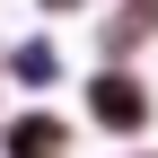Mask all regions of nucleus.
<instances>
[{
  "label": "nucleus",
  "mask_w": 158,
  "mask_h": 158,
  "mask_svg": "<svg viewBox=\"0 0 158 158\" xmlns=\"http://www.w3.org/2000/svg\"><path fill=\"white\" fill-rule=\"evenodd\" d=\"M158 44V0H106L97 9V62H141Z\"/></svg>",
  "instance_id": "3"
},
{
  "label": "nucleus",
  "mask_w": 158,
  "mask_h": 158,
  "mask_svg": "<svg viewBox=\"0 0 158 158\" xmlns=\"http://www.w3.org/2000/svg\"><path fill=\"white\" fill-rule=\"evenodd\" d=\"M114 158H158V149H149V141H132V149H114Z\"/></svg>",
  "instance_id": "6"
},
{
  "label": "nucleus",
  "mask_w": 158,
  "mask_h": 158,
  "mask_svg": "<svg viewBox=\"0 0 158 158\" xmlns=\"http://www.w3.org/2000/svg\"><path fill=\"white\" fill-rule=\"evenodd\" d=\"M35 9H44V18H97L106 0H35Z\"/></svg>",
  "instance_id": "5"
},
{
  "label": "nucleus",
  "mask_w": 158,
  "mask_h": 158,
  "mask_svg": "<svg viewBox=\"0 0 158 158\" xmlns=\"http://www.w3.org/2000/svg\"><path fill=\"white\" fill-rule=\"evenodd\" d=\"M0 158H79V123L44 97H27L0 114Z\"/></svg>",
  "instance_id": "2"
},
{
  "label": "nucleus",
  "mask_w": 158,
  "mask_h": 158,
  "mask_svg": "<svg viewBox=\"0 0 158 158\" xmlns=\"http://www.w3.org/2000/svg\"><path fill=\"white\" fill-rule=\"evenodd\" d=\"M79 123H88V132H106L114 149L149 141V123H158V97H149L141 62H97V70H79Z\"/></svg>",
  "instance_id": "1"
},
{
  "label": "nucleus",
  "mask_w": 158,
  "mask_h": 158,
  "mask_svg": "<svg viewBox=\"0 0 158 158\" xmlns=\"http://www.w3.org/2000/svg\"><path fill=\"white\" fill-rule=\"evenodd\" d=\"M0 97H9V79H0ZM0 114H9V106H0Z\"/></svg>",
  "instance_id": "7"
},
{
  "label": "nucleus",
  "mask_w": 158,
  "mask_h": 158,
  "mask_svg": "<svg viewBox=\"0 0 158 158\" xmlns=\"http://www.w3.org/2000/svg\"><path fill=\"white\" fill-rule=\"evenodd\" d=\"M62 44H53V35H18L9 53H0V79H9V97H53L62 88Z\"/></svg>",
  "instance_id": "4"
}]
</instances>
